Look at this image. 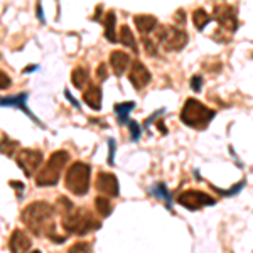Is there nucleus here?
I'll use <instances>...</instances> for the list:
<instances>
[{
	"mask_svg": "<svg viewBox=\"0 0 253 253\" xmlns=\"http://www.w3.org/2000/svg\"><path fill=\"white\" fill-rule=\"evenodd\" d=\"M58 206L61 211V219H63V228L68 233L73 235H84L93 230L100 228V221L93 218V214L84 208H76L68 198H59Z\"/></svg>",
	"mask_w": 253,
	"mask_h": 253,
	"instance_id": "nucleus-1",
	"label": "nucleus"
},
{
	"mask_svg": "<svg viewBox=\"0 0 253 253\" xmlns=\"http://www.w3.org/2000/svg\"><path fill=\"white\" fill-rule=\"evenodd\" d=\"M52 214H54V210L49 203L36 201L31 203L22 211V221L34 235H47L51 238L52 235H56L54 230H52L54 228L52 226Z\"/></svg>",
	"mask_w": 253,
	"mask_h": 253,
	"instance_id": "nucleus-2",
	"label": "nucleus"
},
{
	"mask_svg": "<svg viewBox=\"0 0 253 253\" xmlns=\"http://www.w3.org/2000/svg\"><path fill=\"white\" fill-rule=\"evenodd\" d=\"M216 117V112L211 108H208L206 105L199 103L194 98L186 100L184 107L181 110V122L191 128L205 130L210 122Z\"/></svg>",
	"mask_w": 253,
	"mask_h": 253,
	"instance_id": "nucleus-3",
	"label": "nucleus"
},
{
	"mask_svg": "<svg viewBox=\"0 0 253 253\" xmlns=\"http://www.w3.org/2000/svg\"><path fill=\"white\" fill-rule=\"evenodd\" d=\"M69 161V154L66 150H58L51 156V159L46 162V166L39 170L36 175V186L39 187H47V186H56L61 177L64 166Z\"/></svg>",
	"mask_w": 253,
	"mask_h": 253,
	"instance_id": "nucleus-4",
	"label": "nucleus"
},
{
	"mask_svg": "<svg viewBox=\"0 0 253 253\" xmlns=\"http://www.w3.org/2000/svg\"><path fill=\"white\" fill-rule=\"evenodd\" d=\"M89 175H91V167L84 162H75L66 172V187L76 196H84L89 189Z\"/></svg>",
	"mask_w": 253,
	"mask_h": 253,
	"instance_id": "nucleus-5",
	"label": "nucleus"
},
{
	"mask_svg": "<svg viewBox=\"0 0 253 253\" xmlns=\"http://www.w3.org/2000/svg\"><path fill=\"white\" fill-rule=\"evenodd\" d=\"M157 41L166 51H181L187 44V32L174 26H159Z\"/></svg>",
	"mask_w": 253,
	"mask_h": 253,
	"instance_id": "nucleus-6",
	"label": "nucleus"
},
{
	"mask_svg": "<svg viewBox=\"0 0 253 253\" xmlns=\"http://www.w3.org/2000/svg\"><path fill=\"white\" fill-rule=\"evenodd\" d=\"M213 17L216 22L219 24L218 32H233L238 29V15H236V9L231 5H216Z\"/></svg>",
	"mask_w": 253,
	"mask_h": 253,
	"instance_id": "nucleus-7",
	"label": "nucleus"
},
{
	"mask_svg": "<svg viewBox=\"0 0 253 253\" xmlns=\"http://www.w3.org/2000/svg\"><path fill=\"white\" fill-rule=\"evenodd\" d=\"M177 203L181 206L187 208L191 211H196V210H201L205 206H211L214 205V198H211L210 194L203 193V191H194V189H189V191H184L177 196Z\"/></svg>",
	"mask_w": 253,
	"mask_h": 253,
	"instance_id": "nucleus-8",
	"label": "nucleus"
},
{
	"mask_svg": "<svg viewBox=\"0 0 253 253\" xmlns=\"http://www.w3.org/2000/svg\"><path fill=\"white\" fill-rule=\"evenodd\" d=\"M15 162H17V166L22 169V172L26 174L27 177H31V175H34L36 170L41 167L42 154L34 149H22L17 156H15Z\"/></svg>",
	"mask_w": 253,
	"mask_h": 253,
	"instance_id": "nucleus-9",
	"label": "nucleus"
},
{
	"mask_svg": "<svg viewBox=\"0 0 253 253\" xmlns=\"http://www.w3.org/2000/svg\"><path fill=\"white\" fill-rule=\"evenodd\" d=\"M96 189L100 194L103 196H110V198H117L120 194V186H118V181L113 174L110 172H100L96 177Z\"/></svg>",
	"mask_w": 253,
	"mask_h": 253,
	"instance_id": "nucleus-10",
	"label": "nucleus"
},
{
	"mask_svg": "<svg viewBox=\"0 0 253 253\" xmlns=\"http://www.w3.org/2000/svg\"><path fill=\"white\" fill-rule=\"evenodd\" d=\"M150 71L147 69L140 61H133L132 63V68H130V75H128V80L130 83L133 84L135 89H142L145 88L147 84L150 83Z\"/></svg>",
	"mask_w": 253,
	"mask_h": 253,
	"instance_id": "nucleus-11",
	"label": "nucleus"
},
{
	"mask_svg": "<svg viewBox=\"0 0 253 253\" xmlns=\"http://www.w3.org/2000/svg\"><path fill=\"white\" fill-rule=\"evenodd\" d=\"M27 93H19L15 96H7V98H0V107H14V108H19L20 112H24L31 120H34L36 124H41V122L32 115V112L27 108ZM42 125V124H41Z\"/></svg>",
	"mask_w": 253,
	"mask_h": 253,
	"instance_id": "nucleus-12",
	"label": "nucleus"
},
{
	"mask_svg": "<svg viewBox=\"0 0 253 253\" xmlns=\"http://www.w3.org/2000/svg\"><path fill=\"white\" fill-rule=\"evenodd\" d=\"M31 247H32V242L29 236L20 230H14V233L10 235V240H9V250L12 253H26V252H29Z\"/></svg>",
	"mask_w": 253,
	"mask_h": 253,
	"instance_id": "nucleus-13",
	"label": "nucleus"
},
{
	"mask_svg": "<svg viewBox=\"0 0 253 253\" xmlns=\"http://www.w3.org/2000/svg\"><path fill=\"white\" fill-rule=\"evenodd\" d=\"M110 64H112L113 71H115L117 76H122L125 73V69L128 68L130 64V56L124 51H113L112 56H110Z\"/></svg>",
	"mask_w": 253,
	"mask_h": 253,
	"instance_id": "nucleus-14",
	"label": "nucleus"
},
{
	"mask_svg": "<svg viewBox=\"0 0 253 253\" xmlns=\"http://www.w3.org/2000/svg\"><path fill=\"white\" fill-rule=\"evenodd\" d=\"M83 100L91 110L101 108V88L98 84H88V89H84Z\"/></svg>",
	"mask_w": 253,
	"mask_h": 253,
	"instance_id": "nucleus-15",
	"label": "nucleus"
},
{
	"mask_svg": "<svg viewBox=\"0 0 253 253\" xmlns=\"http://www.w3.org/2000/svg\"><path fill=\"white\" fill-rule=\"evenodd\" d=\"M133 22L138 32L144 36H149L154 29H157V19L154 15H135Z\"/></svg>",
	"mask_w": 253,
	"mask_h": 253,
	"instance_id": "nucleus-16",
	"label": "nucleus"
},
{
	"mask_svg": "<svg viewBox=\"0 0 253 253\" xmlns=\"http://www.w3.org/2000/svg\"><path fill=\"white\" fill-rule=\"evenodd\" d=\"M115 12L110 10L103 15V26H105V38H107L110 42H117V36H115Z\"/></svg>",
	"mask_w": 253,
	"mask_h": 253,
	"instance_id": "nucleus-17",
	"label": "nucleus"
},
{
	"mask_svg": "<svg viewBox=\"0 0 253 253\" xmlns=\"http://www.w3.org/2000/svg\"><path fill=\"white\" fill-rule=\"evenodd\" d=\"M150 193H152L156 198H161V199H164V203H166V208L169 211H172V194L169 193V189L166 187L164 182H159V184H156L150 189Z\"/></svg>",
	"mask_w": 253,
	"mask_h": 253,
	"instance_id": "nucleus-18",
	"label": "nucleus"
},
{
	"mask_svg": "<svg viewBox=\"0 0 253 253\" xmlns=\"http://www.w3.org/2000/svg\"><path fill=\"white\" fill-rule=\"evenodd\" d=\"M71 81L76 88H84L89 83V73L86 68H75L71 73Z\"/></svg>",
	"mask_w": 253,
	"mask_h": 253,
	"instance_id": "nucleus-19",
	"label": "nucleus"
},
{
	"mask_svg": "<svg viewBox=\"0 0 253 253\" xmlns=\"http://www.w3.org/2000/svg\"><path fill=\"white\" fill-rule=\"evenodd\" d=\"M118 41H120V42L124 44V46L132 49L133 52L138 51L137 41H135V38H133V34H132V31H130L128 26H122L120 27V36H118Z\"/></svg>",
	"mask_w": 253,
	"mask_h": 253,
	"instance_id": "nucleus-20",
	"label": "nucleus"
},
{
	"mask_svg": "<svg viewBox=\"0 0 253 253\" xmlns=\"http://www.w3.org/2000/svg\"><path fill=\"white\" fill-rule=\"evenodd\" d=\"M135 108V103L133 101H126V103H117L115 105V113L120 124H126L128 122V113Z\"/></svg>",
	"mask_w": 253,
	"mask_h": 253,
	"instance_id": "nucleus-21",
	"label": "nucleus"
},
{
	"mask_svg": "<svg viewBox=\"0 0 253 253\" xmlns=\"http://www.w3.org/2000/svg\"><path fill=\"white\" fill-rule=\"evenodd\" d=\"M193 20H194V27L198 31H205V27L211 22V15L208 14L205 9H196L193 14Z\"/></svg>",
	"mask_w": 253,
	"mask_h": 253,
	"instance_id": "nucleus-22",
	"label": "nucleus"
},
{
	"mask_svg": "<svg viewBox=\"0 0 253 253\" xmlns=\"http://www.w3.org/2000/svg\"><path fill=\"white\" fill-rule=\"evenodd\" d=\"M17 149H19L17 140H12V138H9L7 135L2 137V140H0V154H3V156H7V157H12Z\"/></svg>",
	"mask_w": 253,
	"mask_h": 253,
	"instance_id": "nucleus-23",
	"label": "nucleus"
},
{
	"mask_svg": "<svg viewBox=\"0 0 253 253\" xmlns=\"http://www.w3.org/2000/svg\"><path fill=\"white\" fill-rule=\"evenodd\" d=\"M95 208H96V211L100 213L101 216H110L112 214V211H113V206H112V203L108 201V198L107 196H98V198L95 199Z\"/></svg>",
	"mask_w": 253,
	"mask_h": 253,
	"instance_id": "nucleus-24",
	"label": "nucleus"
},
{
	"mask_svg": "<svg viewBox=\"0 0 253 253\" xmlns=\"http://www.w3.org/2000/svg\"><path fill=\"white\" fill-rule=\"evenodd\" d=\"M68 253H91V245L86 243V242L75 243L71 248H69Z\"/></svg>",
	"mask_w": 253,
	"mask_h": 253,
	"instance_id": "nucleus-25",
	"label": "nucleus"
},
{
	"mask_svg": "<svg viewBox=\"0 0 253 253\" xmlns=\"http://www.w3.org/2000/svg\"><path fill=\"white\" fill-rule=\"evenodd\" d=\"M243 186H245V182L242 181L240 184L233 186L231 189H228V191H221V189H218V187H213V189H214V191H218V193H221L223 196H233V194H236V193H240V191L243 189Z\"/></svg>",
	"mask_w": 253,
	"mask_h": 253,
	"instance_id": "nucleus-26",
	"label": "nucleus"
},
{
	"mask_svg": "<svg viewBox=\"0 0 253 253\" xmlns=\"http://www.w3.org/2000/svg\"><path fill=\"white\" fill-rule=\"evenodd\" d=\"M130 125V133H132V140H138L140 138V126H138L137 122H128Z\"/></svg>",
	"mask_w": 253,
	"mask_h": 253,
	"instance_id": "nucleus-27",
	"label": "nucleus"
},
{
	"mask_svg": "<svg viewBox=\"0 0 253 253\" xmlns=\"http://www.w3.org/2000/svg\"><path fill=\"white\" fill-rule=\"evenodd\" d=\"M191 88H193V91H201L203 88V78L199 75H196L191 78Z\"/></svg>",
	"mask_w": 253,
	"mask_h": 253,
	"instance_id": "nucleus-28",
	"label": "nucleus"
},
{
	"mask_svg": "<svg viewBox=\"0 0 253 253\" xmlns=\"http://www.w3.org/2000/svg\"><path fill=\"white\" fill-rule=\"evenodd\" d=\"M10 84H12V81L9 76H7L3 71H0V89H7Z\"/></svg>",
	"mask_w": 253,
	"mask_h": 253,
	"instance_id": "nucleus-29",
	"label": "nucleus"
},
{
	"mask_svg": "<svg viewBox=\"0 0 253 253\" xmlns=\"http://www.w3.org/2000/svg\"><path fill=\"white\" fill-rule=\"evenodd\" d=\"M144 44H145V51L149 52L150 56H156L157 51H156V47H154V42L149 38H145V36H144Z\"/></svg>",
	"mask_w": 253,
	"mask_h": 253,
	"instance_id": "nucleus-30",
	"label": "nucleus"
},
{
	"mask_svg": "<svg viewBox=\"0 0 253 253\" xmlns=\"http://www.w3.org/2000/svg\"><path fill=\"white\" fill-rule=\"evenodd\" d=\"M108 145H110L108 162H110V164H113V156H115V140H113V138H108Z\"/></svg>",
	"mask_w": 253,
	"mask_h": 253,
	"instance_id": "nucleus-31",
	"label": "nucleus"
},
{
	"mask_svg": "<svg viewBox=\"0 0 253 253\" xmlns=\"http://www.w3.org/2000/svg\"><path fill=\"white\" fill-rule=\"evenodd\" d=\"M107 76H108V73H107V66H105L103 63L98 66V78L100 80H107Z\"/></svg>",
	"mask_w": 253,
	"mask_h": 253,
	"instance_id": "nucleus-32",
	"label": "nucleus"
},
{
	"mask_svg": "<svg viewBox=\"0 0 253 253\" xmlns=\"http://www.w3.org/2000/svg\"><path fill=\"white\" fill-rule=\"evenodd\" d=\"M64 95H66V96H68L69 103H71V105H73V107H76V108H78V110H80V103H78V101H76V100H75V98H73V96H71V93H69V91H68V89H66V91H64Z\"/></svg>",
	"mask_w": 253,
	"mask_h": 253,
	"instance_id": "nucleus-33",
	"label": "nucleus"
},
{
	"mask_svg": "<svg viewBox=\"0 0 253 253\" xmlns=\"http://www.w3.org/2000/svg\"><path fill=\"white\" fill-rule=\"evenodd\" d=\"M10 186L15 187V189H19V191L24 189V184H20V182H15V181H10Z\"/></svg>",
	"mask_w": 253,
	"mask_h": 253,
	"instance_id": "nucleus-34",
	"label": "nucleus"
}]
</instances>
